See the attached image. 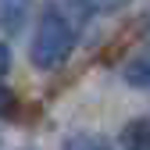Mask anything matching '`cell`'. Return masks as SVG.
Returning <instances> with one entry per match:
<instances>
[{
    "label": "cell",
    "mask_w": 150,
    "mask_h": 150,
    "mask_svg": "<svg viewBox=\"0 0 150 150\" xmlns=\"http://www.w3.org/2000/svg\"><path fill=\"white\" fill-rule=\"evenodd\" d=\"M64 146L68 150H104V146H111V139L107 136H93V132H79V136H68Z\"/></svg>",
    "instance_id": "5b68a950"
},
{
    "label": "cell",
    "mask_w": 150,
    "mask_h": 150,
    "mask_svg": "<svg viewBox=\"0 0 150 150\" xmlns=\"http://www.w3.org/2000/svg\"><path fill=\"white\" fill-rule=\"evenodd\" d=\"M118 143L129 146V150H150V118H132L122 129Z\"/></svg>",
    "instance_id": "3957f363"
},
{
    "label": "cell",
    "mask_w": 150,
    "mask_h": 150,
    "mask_svg": "<svg viewBox=\"0 0 150 150\" xmlns=\"http://www.w3.org/2000/svg\"><path fill=\"white\" fill-rule=\"evenodd\" d=\"M29 11H32V0H0V32H22V25L29 22Z\"/></svg>",
    "instance_id": "7a4b0ae2"
},
{
    "label": "cell",
    "mask_w": 150,
    "mask_h": 150,
    "mask_svg": "<svg viewBox=\"0 0 150 150\" xmlns=\"http://www.w3.org/2000/svg\"><path fill=\"white\" fill-rule=\"evenodd\" d=\"M75 36H79V29H75L64 14L47 11V14L40 18V25H36V32H32L29 61L40 68V71L61 68V64L71 57V50H75Z\"/></svg>",
    "instance_id": "6da1fadb"
},
{
    "label": "cell",
    "mask_w": 150,
    "mask_h": 150,
    "mask_svg": "<svg viewBox=\"0 0 150 150\" xmlns=\"http://www.w3.org/2000/svg\"><path fill=\"white\" fill-rule=\"evenodd\" d=\"M82 4L93 11V14H118V11H125L132 0H82Z\"/></svg>",
    "instance_id": "8992f818"
},
{
    "label": "cell",
    "mask_w": 150,
    "mask_h": 150,
    "mask_svg": "<svg viewBox=\"0 0 150 150\" xmlns=\"http://www.w3.org/2000/svg\"><path fill=\"white\" fill-rule=\"evenodd\" d=\"M122 75H125L129 86H136V89H150V50L136 54V57L122 68Z\"/></svg>",
    "instance_id": "277c9868"
},
{
    "label": "cell",
    "mask_w": 150,
    "mask_h": 150,
    "mask_svg": "<svg viewBox=\"0 0 150 150\" xmlns=\"http://www.w3.org/2000/svg\"><path fill=\"white\" fill-rule=\"evenodd\" d=\"M7 71H11V47L0 40V79H4Z\"/></svg>",
    "instance_id": "ba28073f"
},
{
    "label": "cell",
    "mask_w": 150,
    "mask_h": 150,
    "mask_svg": "<svg viewBox=\"0 0 150 150\" xmlns=\"http://www.w3.org/2000/svg\"><path fill=\"white\" fill-rule=\"evenodd\" d=\"M14 93L7 89V86H0V118H7V115H14Z\"/></svg>",
    "instance_id": "52a82bcc"
}]
</instances>
